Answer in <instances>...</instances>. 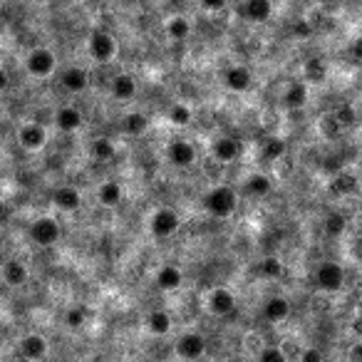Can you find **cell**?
<instances>
[{
    "label": "cell",
    "instance_id": "cell-29",
    "mask_svg": "<svg viewBox=\"0 0 362 362\" xmlns=\"http://www.w3.org/2000/svg\"><path fill=\"white\" fill-rule=\"evenodd\" d=\"M144 129H147V117L139 112H131L122 119V131L127 137H139V134H144Z\"/></svg>",
    "mask_w": 362,
    "mask_h": 362
},
{
    "label": "cell",
    "instance_id": "cell-2",
    "mask_svg": "<svg viewBox=\"0 0 362 362\" xmlns=\"http://www.w3.org/2000/svg\"><path fill=\"white\" fill-rule=\"evenodd\" d=\"M27 233H30L32 243H37L42 248H53L60 241V236H63V226L53 216H40V219H35L30 224V231Z\"/></svg>",
    "mask_w": 362,
    "mask_h": 362
},
{
    "label": "cell",
    "instance_id": "cell-20",
    "mask_svg": "<svg viewBox=\"0 0 362 362\" xmlns=\"http://www.w3.org/2000/svg\"><path fill=\"white\" fill-rule=\"evenodd\" d=\"M288 315H290V303L283 295H273V298H268L266 305H263V318L268 323H283Z\"/></svg>",
    "mask_w": 362,
    "mask_h": 362
},
{
    "label": "cell",
    "instance_id": "cell-34",
    "mask_svg": "<svg viewBox=\"0 0 362 362\" xmlns=\"http://www.w3.org/2000/svg\"><path fill=\"white\" fill-rule=\"evenodd\" d=\"M318 127H321V134H323V137H325V139H337V137H340V134H342V127L335 122V117H332V112H330V115L323 117L321 124H318Z\"/></svg>",
    "mask_w": 362,
    "mask_h": 362
},
{
    "label": "cell",
    "instance_id": "cell-27",
    "mask_svg": "<svg viewBox=\"0 0 362 362\" xmlns=\"http://www.w3.org/2000/svg\"><path fill=\"white\" fill-rule=\"evenodd\" d=\"M89 154L97 159V162H112L117 157V147L110 137H97L89 147Z\"/></svg>",
    "mask_w": 362,
    "mask_h": 362
},
{
    "label": "cell",
    "instance_id": "cell-26",
    "mask_svg": "<svg viewBox=\"0 0 362 362\" xmlns=\"http://www.w3.org/2000/svg\"><path fill=\"white\" fill-rule=\"evenodd\" d=\"M328 75V65L323 58H308L303 63V79L305 82H323Z\"/></svg>",
    "mask_w": 362,
    "mask_h": 362
},
{
    "label": "cell",
    "instance_id": "cell-44",
    "mask_svg": "<svg viewBox=\"0 0 362 362\" xmlns=\"http://www.w3.org/2000/svg\"><path fill=\"white\" fill-rule=\"evenodd\" d=\"M6 214H8V206H6V201L0 199V219H3V216H6Z\"/></svg>",
    "mask_w": 362,
    "mask_h": 362
},
{
    "label": "cell",
    "instance_id": "cell-38",
    "mask_svg": "<svg viewBox=\"0 0 362 362\" xmlns=\"http://www.w3.org/2000/svg\"><path fill=\"white\" fill-rule=\"evenodd\" d=\"M258 362H285V355L278 347H266L261 352V357H258Z\"/></svg>",
    "mask_w": 362,
    "mask_h": 362
},
{
    "label": "cell",
    "instance_id": "cell-17",
    "mask_svg": "<svg viewBox=\"0 0 362 362\" xmlns=\"http://www.w3.org/2000/svg\"><path fill=\"white\" fill-rule=\"evenodd\" d=\"M60 84H63L65 92H70V95H79V92H84L89 84V75L87 70L82 67H67L63 72V77H60Z\"/></svg>",
    "mask_w": 362,
    "mask_h": 362
},
{
    "label": "cell",
    "instance_id": "cell-37",
    "mask_svg": "<svg viewBox=\"0 0 362 362\" xmlns=\"http://www.w3.org/2000/svg\"><path fill=\"white\" fill-rule=\"evenodd\" d=\"M345 219H342L340 214H332L325 219V233L328 236H340L342 231H345Z\"/></svg>",
    "mask_w": 362,
    "mask_h": 362
},
{
    "label": "cell",
    "instance_id": "cell-35",
    "mask_svg": "<svg viewBox=\"0 0 362 362\" xmlns=\"http://www.w3.org/2000/svg\"><path fill=\"white\" fill-rule=\"evenodd\" d=\"M84 321H87V310L79 308V305H75V308H70L67 313H65V325L72 328V330H77V328L84 325Z\"/></svg>",
    "mask_w": 362,
    "mask_h": 362
},
{
    "label": "cell",
    "instance_id": "cell-39",
    "mask_svg": "<svg viewBox=\"0 0 362 362\" xmlns=\"http://www.w3.org/2000/svg\"><path fill=\"white\" fill-rule=\"evenodd\" d=\"M300 362H323V350H318V347H305L303 355H300Z\"/></svg>",
    "mask_w": 362,
    "mask_h": 362
},
{
    "label": "cell",
    "instance_id": "cell-4",
    "mask_svg": "<svg viewBox=\"0 0 362 362\" xmlns=\"http://www.w3.org/2000/svg\"><path fill=\"white\" fill-rule=\"evenodd\" d=\"M315 283H318L321 290H325V293H337L342 288V283H345V271H342L340 263L325 261L315 271Z\"/></svg>",
    "mask_w": 362,
    "mask_h": 362
},
{
    "label": "cell",
    "instance_id": "cell-7",
    "mask_svg": "<svg viewBox=\"0 0 362 362\" xmlns=\"http://www.w3.org/2000/svg\"><path fill=\"white\" fill-rule=\"evenodd\" d=\"M18 142L25 152H40L45 144H48V131L42 124H35V122H27L18 129Z\"/></svg>",
    "mask_w": 362,
    "mask_h": 362
},
{
    "label": "cell",
    "instance_id": "cell-31",
    "mask_svg": "<svg viewBox=\"0 0 362 362\" xmlns=\"http://www.w3.org/2000/svg\"><path fill=\"white\" fill-rule=\"evenodd\" d=\"M271 189H273V184H271V179H268L266 174H253V176H248L246 181L248 196H268Z\"/></svg>",
    "mask_w": 362,
    "mask_h": 362
},
{
    "label": "cell",
    "instance_id": "cell-10",
    "mask_svg": "<svg viewBox=\"0 0 362 362\" xmlns=\"http://www.w3.org/2000/svg\"><path fill=\"white\" fill-rule=\"evenodd\" d=\"M176 352L179 357H184V360H191V362L199 360L206 352L204 335H199V332H184V335L176 340Z\"/></svg>",
    "mask_w": 362,
    "mask_h": 362
},
{
    "label": "cell",
    "instance_id": "cell-24",
    "mask_svg": "<svg viewBox=\"0 0 362 362\" xmlns=\"http://www.w3.org/2000/svg\"><path fill=\"white\" fill-rule=\"evenodd\" d=\"M164 32H167L169 40H186V37L191 35V22L189 18L184 15H174L167 20V25H164Z\"/></svg>",
    "mask_w": 362,
    "mask_h": 362
},
{
    "label": "cell",
    "instance_id": "cell-13",
    "mask_svg": "<svg viewBox=\"0 0 362 362\" xmlns=\"http://www.w3.org/2000/svg\"><path fill=\"white\" fill-rule=\"evenodd\" d=\"M209 310L214 315H219V318H224V315H231L233 310H236V295H233L228 288H216V290H211V295H209Z\"/></svg>",
    "mask_w": 362,
    "mask_h": 362
},
{
    "label": "cell",
    "instance_id": "cell-30",
    "mask_svg": "<svg viewBox=\"0 0 362 362\" xmlns=\"http://www.w3.org/2000/svg\"><path fill=\"white\" fill-rule=\"evenodd\" d=\"M167 119L172 122L174 127H189L194 115H191V107H186L184 102H176L167 110Z\"/></svg>",
    "mask_w": 362,
    "mask_h": 362
},
{
    "label": "cell",
    "instance_id": "cell-15",
    "mask_svg": "<svg viewBox=\"0 0 362 362\" xmlns=\"http://www.w3.org/2000/svg\"><path fill=\"white\" fill-rule=\"evenodd\" d=\"M53 204L58 206V211L75 214V211H79V206H82V194H79L75 186H60L53 194Z\"/></svg>",
    "mask_w": 362,
    "mask_h": 362
},
{
    "label": "cell",
    "instance_id": "cell-36",
    "mask_svg": "<svg viewBox=\"0 0 362 362\" xmlns=\"http://www.w3.org/2000/svg\"><path fill=\"white\" fill-rule=\"evenodd\" d=\"M283 152H285V142L278 137L268 139V142L263 144V157L266 159H278V157H283Z\"/></svg>",
    "mask_w": 362,
    "mask_h": 362
},
{
    "label": "cell",
    "instance_id": "cell-22",
    "mask_svg": "<svg viewBox=\"0 0 362 362\" xmlns=\"http://www.w3.org/2000/svg\"><path fill=\"white\" fill-rule=\"evenodd\" d=\"M122 199H124V189H122L119 181H105V184H100V189H97V201H100L105 209H117V206L122 204Z\"/></svg>",
    "mask_w": 362,
    "mask_h": 362
},
{
    "label": "cell",
    "instance_id": "cell-5",
    "mask_svg": "<svg viewBox=\"0 0 362 362\" xmlns=\"http://www.w3.org/2000/svg\"><path fill=\"white\" fill-rule=\"evenodd\" d=\"M87 50H89V58L95 60V63H110L117 55V40L107 30H95L89 35Z\"/></svg>",
    "mask_w": 362,
    "mask_h": 362
},
{
    "label": "cell",
    "instance_id": "cell-40",
    "mask_svg": "<svg viewBox=\"0 0 362 362\" xmlns=\"http://www.w3.org/2000/svg\"><path fill=\"white\" fill-rule=\"evenodd\" d=\"M199 3L206 13H219V11H224L228 0H199Z\"/></svg>",
    "mask_w": 362,
    "mask_h": 362
},
{
    "label": "cell",
    "instance_id": "cell-16",
    "mask_svg": "<svg viewBox=\"0 0 362 362\" xmlns=\"http://www.w3.org/2000/svg\"><path fill=\"white\" fill-rule=\"evenodd\" d=\"M241 15L248 22H266L273 15V3L271 0H246L241 6Z\"/></svg>",
    "mask_w": 362,
    "mask_h": 362
},
{
    "label": "cell",
    "instance_id": "cell-12",
    "mask_svg": "<svg viewBox=\"0 0 362 362\" xmlns=\"http://www.w3.org/2000/svg\"><path fill=\"white\" fill-rule=\"evenodd\" d=\"M55 124H58V129L65 131V134H75L77 129H82L84 117H82V112H79L77 107L65 105V107H60V110L55 112Z\"/></svg>",
    "mask_w": 362,
    "mask_h": 362
},
{
    "label": "cell",
    "instance_id": "cell-8",
    "mask_svg": "<svg viewBox=\"0 0 362 362\" xmlns=\"http://www.w3.org/2000/svg\"><path fill=\"white\" fill-rule=\"evenodd\" d=\"M167 159L169 164L179 169H189L191 164L196 162V147L189 142V139H174L167 147Z\"/></svg>",
    "mask_w": 362,
    "mask_h": 362
},
{
    "label": "cell",
    "instance_id": "cell-45",
    "mask_svg": "<svg viewBox=\"0 0 362 362\" xmlns=\"http://www.w3.org/2000/svg\"><path fill=\"white\" fill-rule=\"evenodd\" d=\"M0 13H3V3H0Z\"/></svg>",
    "mask_w": 362,
    "mask_h": 362
},
{
    "label": "cell",
    "instance_id": "cell-23",
    "mask_svg": "<svg viewBox=\"0 0 362 362\" xmlns=\"http://www.w3.org/2000/svg\"><path fill=\"white\" fill-rule=\"evenodd\" d=\"M3 280H6L11 288H20L27 283V268L20 261H8L3 266Z\"/></svg>",
    "mask_w": 362,
    "mask_h": 362
},
{
    "label": "cell",
    "instance_id": "cell-3",
    "mask_svg": "<svg viewBox=\"0 0 362 362\" xmlns=\"http://www.w3.org/2000/svg\"><path fill=\"white\" fill-rule=\"evenodd\" d=\"M58 70V58H55L53 50L48 48H35L25 55V72L30 77H37V79H45L50 75H55Z\"/></svg>",
    "mask_w": 362,
    "mask_h": 362
},
{
    "label": "cell",
    "instance_id": "cell-6",
    "mask_svg": "<svg viewBox=\"0 0 362 362\" xmlns=\"http://www.w3.org/2000/svg\"><path fill=\"white\" fill-rule=\"evenodd\" d=\"M179 226H181L179 214L174 209H167V206H164V209L154 211L152 224H149V231H152V236H157V238H169L179 231Z\"/></svg>",
    "mask_w": 362,
    "mask_h": 362
},
{
    "label": "cell",
    "instance_id": "cell-25",
    "mask_svg": "<svg viewBox=\"0 0 362 362\" xmlns=\"http://www.w3.org/2000/svg\"><path fill=\"white\" fill-rule=\"evenodd\" d=\"M147 330L152 335H167L172 330V315L167 310H154L147 315Z\"/></svg>",
    "mask_w": 362,
    "mask_h": 362
},
{
    "label": "cell",
    "instance_id": "cell-43",
    "mask_svg": "<svg viewBox=\"0 0 362 362\" xmlns=\"http://www.w3.org/2000/svg\"><path fill=\"white\" fill-rule=\"evenodd\" d=\"M360 357H362V345H352V350H350V362H360Z\"/></svg>",
    "mask_w": 362,
    "mask_h": 362
},
{
    "label": "cell",
    "instance_id": "cell-33",
    "mask_svg": "<svg viewBox=\"0 0 362 362\" xmlns=\"http://www.w3.org/2000/svg\"><path fill=\"white\" fill-rule=\"evenodd\" d=\"M332 117H335V122L342 127V129H347V127L355 124L357 112H355V107H352V105H340L335 112H332Z\"/></svg>",
    "mask_w": 362,
    "mask_h": 362
},
{
    "label": "cell",
    "instance_id": "cell-11",
    "mask_svg": "<svg viewBox=\"0 0 362 362\" xmlns=\"http://www.w3.org/2000/svg\"><path fill=\"white\" fill-rule=\"evenodd\" d=\"M280 102H283V107L290 112L303 110L305 102H308V84H305L303 79H293V82H288L283 89V95H280Z\"/></svg>",
    "mask_w": 362,
    "mask_h": 362
},
{
    "label": "cell",
    "instance_id": "cell-28",
    "mask_svg": "<svg viewBox=\"0 0 362 362\" xmlns=\"http://www.w3.org/2000/svg\"><path fill=\"white\" fill-rule=\"evenodd\" d=\"M330 191L337 196H347L352 191H357V176L355 174H335L332 176V184H330Z\"/></svg>",
    "mask_w": 362,
    "mask_h": 362
},
{
    "label": "cell",
    "instance_id": "cell-32",
    "mask_svg": "<svg viewBox=\"0 0 362 362\" xmlns=\"http://www.w3.org/2000/svg\"><path fill=\"white\" fill-rule=\"evenodd\" d=\"M258 271H261V276H266V278H278V276L283 273V263H280L276 256H268L261 261Z\"/></svg>",
    "mask_w": 362,
    "mask_h": 362
},
{
    "label": "cell",
    "instance_id": "cell-21",
    "mask_svg": "<svg viewBox=\"0 0 362 362\" xmlns=\"http://www.w3.org/2000/svg\"><path fill=\"white\" fill-rule=\"evenodd\" d=\"M184 283V273H181V268L174 266V263H167L157 271V285L162 290H179Z\"/></svg>",
    "mask_w": 362,
    "mask_h": 362
},
{
    "label": "cell",
    "instance_id": "cell-14",
    "mask_svg": "<svg viewBox=\"0 0 362 362\" xmlns=\"http://www.w3.org/2000/svg\"><path fill=\"white\" fill-rule=\"evenodd\" d=\"M18 350H20V355L25 357V360L37 362L48 355V340H45L42 335H37V332H30V335H25L20 340Z\"/></svg>",
    "mask_w": 362,
    "mask_h": 362
},
{
    "label": "cell",
    "instance_id": "cell-41",
    "mask_svg": "<svg viewBox=\"0 0 362 362\" xmlns=\"http://www.w3.org/2000/svg\"><path fill=\"white\" fill-rule=\"evenodd\" d=\"M310 32H313V25H310L308 20H298V22H295V35H303V37H308Z\"/></svg>",
    "mask_w": 362,
    "mask_h": 362
},
{
    "label": "cell",
    "instance_id": "cell-42",
    "mask_svg": "<svg viewBox=\"0 0 362 362\" xmlns=\"http://www.w3.org/2000/svg\"><path fill=\"white\" fill-rule=\"evenodd\" d=\"M8 87H11V77H8L6 70L0 67V92H6Z\"/></svg>",
    "mask_w": 362,
    "mask_h": 362
},
{
    "label": "cell",
    "instance_id": "cell-19",
    "mask_svg": "<svg viewBox=\"0 0 362 362\" xmlns=\"http://www.w3.org/2000/svg\"><path fill=\"white\" fill-rule=\"evenodd\" d=\"M241 154V142L236 137H219L214 144V157L219 159L221 164H231L238 159Z\"/></svg>",
    "mask_w": 362,
    "mask_h": 362
},
{
    "label": "cell",
    "instance_id": "cell-18",
    "mask_svg": "<svg viewBox=\"0 0 362 362\" xmlns=\"http://www.w3.org/2000/svg\"><path fill=\"white\" fill-rule=\"evenodd\" d=\"M110 89H112V97H115V100L127 102V100H131V97L137 95L139 84H137V79H134V75L122 72V75H117V77L112 79Z\"/></svg>",
    "mask_w": 362,
    "mask_h": 362
},
{
    "label": "cell",
    "instance_id": "cell-9",
    "mask_svg": "<svg viewBox=\"0 0 362 362\" xmlns=\"http://www.w3.org/2000/svg\"><path fill=\"white\" fill-rule=\"evenodd\" d=\"M224 84L226 89H231L236 95H243L253 87V75L246 65H231V67L224 72Z\"/></svg>",
    "mask_w": 362,
    "mask_h": 362
},
{
    "label": "cell",
    "instance_id": "cell-1",
    "mask_svg": "<svg viewBox=\"0 0 362 362\" xmlns=\"http://www.w3.org/2000/svg\"><path fill=\"white\" fill-rule=\"evenodd\" d=\"M204 206L216 219H228V216L238 209V194L231 186H214V189L206 194Z\"/></svg>",
    "mask_w": 362,
    "mask_h": 362
}]
</instances>
